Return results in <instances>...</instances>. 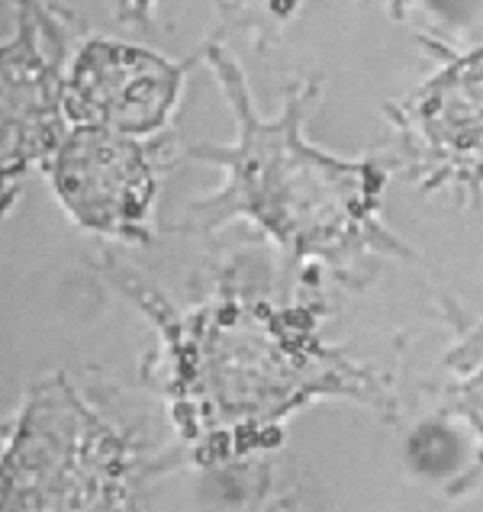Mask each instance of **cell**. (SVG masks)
Returning <instances> with one entry per match:
<instances>
[{"mask_svg": "<svg viewBox=\"0 0 483 512\" xmlns=\"http://www.w3.org/2000/svg\"><path fill=\"white\" fill-rule=\"evenodd\" d=\"M26 33L17 46H7L4 62V174L20 171L36 152L49 149L62 129V81L55 68L26 49Z\"/></svg>", "mask_w": 483, "mask_h": 512, "instance_id": "cell-3", "label": "cell"}, {"mask_svg": "<svg viewBox=\"0 0 483 512\" xmlns=\"http://www.w3.org/2000/svg\"><path fill=\"white\" fill-rule=\"evenodd\" d=\"M55 190L84 226L136 236L152 197V174L136 145L104 129H78L58 149Z\"/></svg>", "mask_w": 483, "mask_h": 512, "instance_id": "cell-2", "label": "cell"}, {"mask_svg": "<svg viewBox=\"0 0 483 512\" xmlns=\"http://www.w3.org/2000/svg\"><path fill=\"white\" fill-rule=\"evenodd\" d=\"M181 68L145 49L91 42L62 91L71 120L104 133H152L171 110Z\"/></svg>", "mask_w": 483, "mask_h": 512, "instance_id": "cell-1", "label": "cell"}]
</instances>
